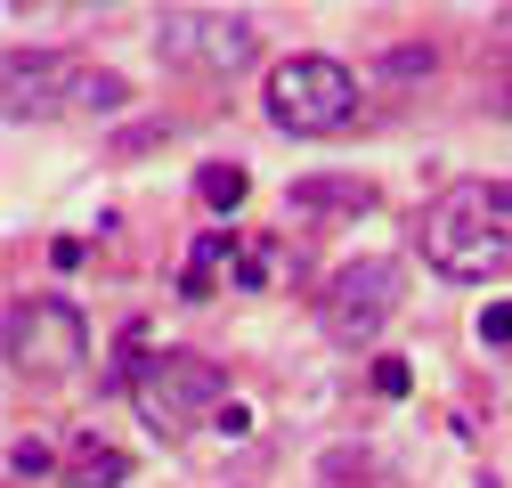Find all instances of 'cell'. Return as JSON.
Returning <instances> with one entry per match:
<instances>
[{
	"label": "cell",
	"mask_w": 512,
	"mask_h": 488,
	"mask_svg": "<svg viewBox=\"0 0 512 488\" xmlns=\"http://www.w3.org/2000/svg\"><path fill=\"white\" fill-rule=\"evenodd\" d=\"M423 269L447 285L512 277V179H456L423 204Z\"/></svg>",
	"instance_id": "1"
},
{
	"label": "cell",
	"mask_w": 512,
	"mask_h": 488,
	"mask_svg": "<svg viewBox=\"0 0 512 488\" xmlns=\"http://www.w3.org/2000/svg\"><path fill=\"white\" fill-rule=\"evenodd\" d=\"M131 407L147 415V432L179 440V432H196L204 415L220 423V407H228V375H220L212 358H196V350H147V358L131 366Z\"/></svg>",
	"instance_id": "2"
},
{
	"label": "cell",
	"mask_w": 512,
	"mask_h": 488,
	"mask_svg": "<svg viewBox=\"0 0 512 488\" xmlns=\"http://www.w3.org/2000/svg\"><path fill=\"white\" fill-rule=\"evenodd\" d=\"M261 106L293 139H334V131H350V114H358V74L342 66V57L301 49V57H285V66H269Z\"/></svg>",
	"instance_id": "3"
},
{
	"label": "cell",
	"mask_w": 512,
	"mask_h": 488,
	"mask_svg": "<svg viewBox=\"0 0 512 488\" xmlns=\"http://www.w3.org/2000/svg\"><path fill=\"white\" fill-rule=\"evenodd\" d=\"M90 350V326L74 301H57V293H17L9 301V375L25 383H66L74 366Z\"/></svg>",
	"instance_id": "4"
},
{
	"label": "cell",
	"mask_w": 512,
	"mask_h": 488,
	"mask_svg": "<svg viewBox=\"0 0 512 488\" xmlns=\"http://www.w3.org/2000/svg\"><path fill=\"white\" fill-rule=\"evenodd\" d=\"M391 310H399V261H382V253L342 261L326 277V293H317V326H326L342 350H366L382 326H391Z\"/></svg>",
	"instance_id": "5"
},
{
	"label": "cell",
	"mask_w": 512,
	"mask_h": 488,
	"mask_svg": "<svg viewBox=\"0 0 512 488\" xmlns=\"http://www.w3.org/2000/svg\"><path fill=\"white\" fill-rule=\"evenodd\" d=\"M155 57L163 66H212V74H244L261 57V25L244 9H171L155 25Z\"/></svg>",
	"instance_id": "6"
},
{
	"label": "cell",
	"mask_w": 512,
	"mask_h": 488,
	"mask_svg": "<svg viewBox=\"0 0 512 488\" xmlns=\"http://www.w3.org/2000/svg\"><path fill=\"white\" fill-rule=\"evenodd\" d=\"M90 74L98 66H82V57H66V49H17L9 57V122H49V114H66V106H82V90H90Z\"/></svg>",
	"instance_id": "7"
},
{
	"label": "cell",
	"mask_w": 512,
	"mask_h": 488,
	"mask_svg": "<svg viewBox=\"0 0 512 488\" xmlns=\"http://www.w3.org/2000/svg\"><path fill=\"white\" fill-rule=\"evenodd\" d=\"M293 212H374V179H293Z\"/></svg>",
	"instance_id": "8"
},
{
	"label": "cell",
	"mask_w": 512,
	"mask_h": 488,
	"mask_svg": "<svg viewBox=\"0 0 512 488\" xmlns=\"http://www.w3.org/2000/svg\"><path fill=\"white\" fill-rule=\"evenodd\" d=\"M122 480H131V456L106 448V440H82L66 456V488H122Z\"/></svg>",
	"instance_id": "9"
},
{
	"label": "cell",
	"mask_w": 512,
	"mask_h": 488,
	"mask_svg": "<svg viewBox=\"0 0 512 488\" xmlns=\"http://www.w3.org/2000/svg\"><path fill=\"white\" fill-rule=\"evenodd\" d=\"M244 188H252L244 163H204V179H196V196H204L212 212H236V204H244Z\"/></svg>",
	"instance_id": "10"
},
{
	"label": "cell",
	"mask_w": 512,
	"mask_h": 488,
	"mask_svg": "<svg viewBox=\"0 0 512 488\" xmlns=\"http://www.w3.org/2000/svg\"><path fill=\"white\" fill-rule=\"evenodd\" d=\"M220 261H228V236L212 228L196 253H187V293H212V277H220Z\"/></svg>",
	"instance_id": "11"
},
{
	"label": "cell",
	"mask_w": 512,
	"mask_h": 488,
	"mask_svg": "<svg viewBox=\"0 0 512 488\" xmlns=\"http://www.w3.org/2000/svg\"><path fill=\"white\" fill-rule=\"evenodd\" d=\"M269 269H277L269 244H244V253H236V277H244V285H269Z\"/></svg>",
	"instance_id": "12"
},
{
	"label": "cell",
	"mask_w": 512,
	"mask_h": 488,
	"mask_svg": "<svg viewBox=\"0 0 512 488\" xmlns=\"http://www.w3.org/2000/svg\"><path fill=\"white\" fill-rule=\"evenodd\" d=\"M9 464H17L25 480H41V472H49V440H17V448H9Z\"/></svg>",
	"instance_id": "13"
},
{
	"label": "cell",
	"mask_w": 512,
	"mask_h": 488,
	"mask_svg": "<svg viewBox=\"0 0 512 488\" xmlns=\"http://www.w3.org/2000/svg\"><path fill=\"white\" fill-rule=\"evenodd\" d=\"M480 342H512V301H488L480 310Z\"/></svg>",
	"instance_id": "14"
},
{
	"label": "cell",
	"mask_w": 512,
	"mask_h": 488,
	"mask_svg": "<svg viewBox=\"0 0 512 488\" xmlns=\"http://www.w3.org/2000/svg\"><path fill=\"white\" fill-rule=\"evenodd\" d=\"M163 131H171V122H131V131H122V139H114V147H122V155H139V147H155V139H163Z\"/></svg>",
	"instance_id": "15"
},
{
	"label": "cell",
	"mask_w": 512,
	"mask_h": 488,
	"mask_svg": "<svg viewBox=\"0 0 512 488\" xmlns=\"http://www.w3.org/2000/svg\"><path fill=\"white\" fill-rule=\"evenodd\" d=\"M374 391H382V399H399V391H407V366H399V358H382V366H374Z\"/></svg>",
	"instance_id": "16"
},
{
	"label": "cell",
	"mask_w": 512,
	"mask_h": 488,
	"mask_svg": "<svg viewBox=\"0 0 512 488\" xmlns=\"http://www.w3.org/2000/svg\"><path fill=\"white\" fill-rule=\"evenodd\" d=\"M504 25H512V17H504Z\"/></svg>",
	"instance_id": "17"
}]
</instances>
